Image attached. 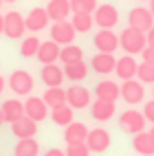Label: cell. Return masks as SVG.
I'll return each mask as SVG.
<instances>
[{"instance_id":"cell-1","label":"cell","mask_w":154,"mask_h":156,"mask_svg":"<svg viewBox=\"0 0 154 156\" xmlns=\"http://www.w3.org/2000/svg\"><path fill=\"white\" fill-rule=\"evenodd\" d=\"M148 46V40H145V33L143 31H137V29H123L121 35H119V48L126 51V55H141V51Z\"/></svg>"},{"instance_id":"cell-2","label":"cell","mask_w":154,"mask_h":156,"mask_svg":"<svg viewBox=\"0 0 154 156\" xmlns=\"http://www.w3.org/2000/svg\"><path fill=\"white\" fill-rule=\"evenodd\" d=\"M7 86L11 88L18 97H24V95H31V90H33L35 81H33V75H31L29 70L18 68V70H13L11 75H9V79H7Z\"/></svg>"},{"instance_id":"cell-3","label":"cell","mask_w":154,"mask_h":156,"mask_svg":"<svg viewBox=\"0 0 154 156\" xmlns=\"http://www.w3.org/2000/svg\"><path fill=\"white\" fill-rule=\"evenodd\" d=\"M145 117H143V112L139 110H126V112H121V117H119V128L126 132V134H139L145 130Z\"/></svg>"},{"instance_id":"cell-4","label":"cell","mask_w":154,"mask_h":156,"mask_svg":"<svg viewBox=\"0 0 154 156\" xmlns=\"http://www.w3.org/2000/svg\"><path fill=\"white\" fill-rule=\"evenodd\" d=\"M92 20L99 29H115L119 22V11L115 5H97L95 13H92Z\"/></svg>"},{"instance_id":"cell-5","label":"cell","mask_w":154,"mask_h":156,"mask_svg":"<svg viewBox=\"0 0 154 156\" xmlns=\"http://www.w3.org/2000/svg\"><path fill=\"white\" fill-rule=\"evenodd\" d=\"M128 27L148 33V31L154 27V16H152V11H150L148 7H134V9L128 13Z\"/></svg>"},{"instance_id":"cell-6","label":"cell","mask_w":154,"mask_h":156,"mask_svg":"<svg viewBox=\"0 0 154 156\" xmlns=\"http://www.w3.org/2000/svg\"><path fill=\"white\" fill-rule=\"evenodd\" d=\"M121 99L128 106H137V103H141L145 99V86L139 79H126L121 84Z\"/></svg>"},{"instance_id":"cell-7","label":"cell","mask_w":154,"mask_h":156,"mask_svg":"<svg viewBox=\"0 0 154 156\" xmlns=\"http://www.w3.org/2000/svg\"><path fill=\"white\" fill-rule=\"evenodd\" d=\"M66 103L73 110H84L90 106V90L81 84H73L70 88H66Z\"/></svg>"},{"instance_id":"cell-8","label":"cell","mask_w":154,"mask_h":156,"mask_svg":"<svg viewBox=\"0 0 154 156\" xmlns=\"http://www.w3.org/2000/svg\"><path fill=\"white\" fill-rule=\"evenodd\" d=\"M110 132L104 128H95V130H88V136H86V145L92 154H104L110 147Z\"/></svg>"},{"instance_id":"cell-9","label":"cell","mask_w":154,"mask_h":156,"mask_svg":"<svg viewBox=\"0 0 154 156\" xmlns=\"http://www.w3.org/2000/svg\"><path fill=\"white\" fill-rule=\"evenodd\" d=\"M48 33H51V40H53V42H57L59 46H66V44L75 42L77 31L73 29V24H70L68 20H62V22H53Z\"/></svg>"},{"instance_id":"cell-10","label":"cell","mask_w":154,"mask_h":156,"mask_svg":"<svg viewBox=\"0 0 154 156\" xmlns=\"http://www.w3.org/2000/svg\"><path fill=\"white\" fill-rule=\"evenodd\" d=\"M92 44H95V48L99 53H115L119 48V35L112 29H101L92 37Z\"/></svg>"},{"instance_id":"cell-11","label":"cell","mask_w":154,"mask_h":156,"mask_svg":"<svg viewBox=\"0 0 154 156\" xmlns=\"http://www.w3.org/2000/svg\"><path fill=\"white\" fill-rule=\"evenodd\" d=\"M27 31V24H24V18L20 16L18 11H9L5 16V31L2 33L9 37V40H20Z\"/></svg>"},{"instance_id":"cell-12","label":"cell","mask_w":154,"mask_h":156,"mask_svg":"<svg viewBox=\"0 0 154 156\" xmlns=\"http://www.w3.org/2000/svg\"><path fill=\"white\" fill-rule=\"evenodd\" d=\"M48 112H51V108L46 106V101L42 97H29L24 101V114H27L29 119H33L35 123L44 121L48 117Z\"/></svg>"},{"instance_id":"cell-13","label":"cell","mask_w":154,"mask_h":156,"mask_svg":"<svg viewBox=\"0 0 154 156\" xmlns=\"http://www.w3.org/2000/svg\"><path fill=\"white\" fill-rule=\"evenodd\" d=\"M51 22V18L46 13V9L42 7H35V9H31L29 16L24 18V24H27V31H31V33H38V31H44Z\"/></svg>"},{"instance_id":"cell-14","label":"cell","mask_w":154,"mask_h":156,"mask_svg":"<svg viewBox=\"0 0 154 156\" xmlns=\"http://www.w3.org/2000/svg\"><path fill=\"white\" fill-rule=\"evenodd\" d=\"M115 66H117V57L112 53H99L97 51L90 59V68L97 75H110V73H115Z\"/></svg>"},{"instance_id":"cell-15","label":"cell","mask_w":154,"mask_h":156,"mask_svg":"<svg viewBox=\"0 0 154 156\" xmlns=\"http://www.w3.org/2000/svg\"><path fill=\"white\" fill-rule=\"evenodd\" d=\"M115 112H117L115 101L97 99V101H92V103H90V114H92V119H95V121H99V123L110 121L112 117H115Z\"/></svg>"},{"instance_id":"cell-16","label":"cell","mask_w":154,"mask_h":156,"mask_svg":"<svg viewBox=\"0 0 154 156\" xmlns=\"http://www.w3.org/2000/svg\"><path fill=\"white\" fill-rule=\"evenodd\" d=\"M40 79H42V84H46V88L51 86H62L64 84V68L57 66V64H44L42 70H40Z\"/></svg>"},{"instance_id":"cell-17","label":"cell","mask_w":154,"mask_h":156,"mask_svg":"<svg viewBox=\"0 0 154 156\" xmlns=\"http://www.w3.org/2000/svg\"><path fill=\"white\" fill-rule=\"evenodd\" d=\"M137 68H139V62L134 59V55H123L117 59V66H115V73L121 81L126 79H134L137 77Z\"/></svg>"},{"instance_id":"cell-18","label":"cell","mask_w":154,"mask_h":156,"mask_svg":"<svg viewBox=\"0 0 154 156\" xmlns=\"http://www.w3.org/2000/svg\"><path fill=\"white\" fill-rule=\"evenodd\" d=\"M59 51H62V46L57 44V42H53V40H46V42H42L40 44V48H38V62L40 64H55V62L59 59Z\"/></svg>"},{"instance_id":"cell-19","label":"cell","mask_w":154,"mask_h":156,"mask_svg":"<svg viewBox=\"0 0 154 156\" xmlns=\"http://www.w3.org/2000/svg\"><path fill=\"white\" fill-rule=\"evenodd\" d=\"M11 132H13V136H18V139H31V136L38 134V123L24 114V117H20L18 121L11 123Z\"/></svg>"},{"instance_id":"cell-20","label":"cell","mask_w":154,"mask_h":156,"mask_svg":"<svg viewBox=\"0 0 154 156\" xmlns=\"http://www.w3.org/2000/svg\"><path fill=\"white\" fill-rule=\"evenodd\" d=\"M95 95L97 99H106V101H117L121 97V86L112 79H104L95 86Z\"/></svg>"},{"instance_id":"cell-21","label":"cell","mask_w":154,"mask_h":156,"mask_svg":"<svg viewBox=\"0 0 154 156\" xmlns=\"http://www.w3.org/2000/svg\"><path fill=\"white\" fill-rule=\"evenodd\" d=\"M86 136H88V128L84 126V123H79V121H73V123H68V126L64 128V141H66V145L86 143Z\"/></svg>"},{"instance_id":"cell-22","label":"cell","mask_w":154,"mask_h":156,"mask_svg":"<svg viewBox=\"0 0 154 156\" xmlns=\"http://www.w3.org/2000/svg\"><path fill=\"white\" fill-rule=\"evenodd\" d=\"M64 77L68 81H73V84H79V81H84L88 77V64L84 59L79 62H70V64H64Z\"/></svg>"},{"instance_id":"cell-23","label":"cell","mask_w":154,"mask_h":156,"mask_svg":"<svg viewBox=\"0 0 154 156\" xmlns=\"http://www.w3.org/2000/svg\"><path fill=\"white\" fill-rule=\"evenodd\" d=\"M0 110H2L5 123H13L20 117H24V101H20V99H7L2 106H0Z\"/></svg>"},{"instance_id":"cell-24","label":"cell","mask_w":154,"mask_h":156,"mask_svg":"<svg viewBox=\"0 0 154 156\" xmlns=\"http://www.w3.org/2000/svg\"><path fill=\"white\" fill-rule=\"evenodd\" d=\"M46 13L53 22H62L70 16V0H51L46 5Z\"/></svg>"},{"instance_id":"cell-25","label":"cell","mask_w":154,"mask_h":156,"mask_svg":"<svg viewBox=\"0 0 154 156\" xmlns=\"http://www.w3.org/2000/svg\"><path fill=\"white\" fill-rule=\"evenodd\" d=\"M48 117H51V121L55 123V126H59V128H66L68 123H73L75 121V110L68 106V103H64V106H59V108H53L48 112Z\"/></svg>"},{"instance_id":"cell-26","label":"cell","mask_w":154,"mask_h":156,"mask_svg":"<svg viewBox=\"0 0 154 156\" xmlns=\"http://www.w3.org/2000/svg\"><path fill=\"white\" fill-rule=\"evenodd\" d=\"M132 147H134V152L143 154V156H154V141L150 136V132H139L134 134V139H132Z\"/></svg>"},{"instance_id":"cell-27","label":"cell","mask_w":154,"mask_h":156,"mask_svg":"<svg viewBox=\"0 0 154 156\" xmlns=\"http://www.w3.org/2000/svg\"><path fill=\"white\" fill-rule=\"evenodd\" d=\"M42 99L46 101V106L53 110V108H59V106H64L66 103V90L62 88V86H51L44 90V95Z\"/></svg>"},{"instance_id":"cell-28","label":"cell","mask_w":154,"mask_h":156,"mask_svg":"<svg viewBox=\"0 0 154 156\" xmlns=\"http://www.w3.org/2000/svg\"><path fill=\"white\" fill-rule=\"evenodd\" d=\"M38 154H40V143L35 141V136L18 139L16 147H13V156H38Z\"/></svg>"},{"instance_id":"cell-29","label":"cell","mask_w":154,"mask_h":156,"mask_svg":"<svg viewBox=\"0 0 154 156\" xmlns=\"http://www.w3.org/2000/svg\"><path fill=\"white\" fill-rule=\"evenodd\" d=\"M84 59V48L77 44H66L59 51V62L62 64H70V62H79Z\"/></svg>"},{"instance_id":"cell-30","label":"cell","mask_w":154,"mask_h":156,"mask_svg":"<svg viewBox=\"0 0 154 156\" xmlns=\"http://www.w3.org/2000/svg\"><path fill=\"white\" fill-rule=\"evenodd\" d=\"M70 24H73V29L77 33H88L92 29V24H95V20H92V13H73Z\"/></svg>"},{"instance_id":"cell-31","label":"cell","mask_w":154,"mask_h":156,"mask_svg":"<svg viewBox=\"0 0 154 156\" xmlns=\"http://www.w3.org/2000/svg\"><path fill=\"white\" fill-rule=\"evenodd\" d=\"M40 44H42V42L38 40L35 33H33V35H29V37H24V40H22V44H20V55H22V57H35Z\"/></svg>"},{"instance_id":"cell-32","label":"cell","mask_w":154,"mask_h":156,"mask_svg":"<svg viewBox=\"0 0 154 156\" xmlns=\"http://www.w3.org/2000/svg\"><path fill=\"white\" fill-rule=\"evenodd\" d=\"M97 0H70V11L73 13H95Z\"/></svg>"},{"instance_id":"cell-33","label":"cell","mask_w":154,"mask_h":156,"mask_svg":"<svg viewBox=\"0 0 154 156\" xmlns=\"http://www.w3.org/2000/svg\"><path fill=\"white\" fill-rule=\"evenodd\" d=\"M137 79L141 84H154V64L141 62L139 68H137Z\"/></svg>"},{"instance_id":"cell-34","label":"cell","mask_w":154,"mask_h":156,"mask_svg":"<svg viewBox=\"0 0 154 156\" xmlns=\"http://www.w3.org/2000/svg\"><path fill=\"white\" fill-rule=\"evenodd\" d=\"M64 154H66V156H90L92 152L88 150L86 143H73V145H66Z\"/></svg>"},{"instance_id":"cell-35","label":"cell","mask_w":154,"mask_h":156,"mask_svg":"<svg viewBox=\"0 0 154 156\" xmlns=\"http://www.w3.org/2000/svg\"><path fill=\"white\" fill-rule=\"evenodd\" d=\"M143 117H145L148 123L154 126V99L152 101H145V106H143Z\"/></svg>"},{"instance_id":"cell-36","label":"cell","mask_w":154,"mask_h":156,"mask_svg":"<svg viewBox=\"0 0 154 156\" xmlns=\"http://www.w3.org/2000/svg\"><path fill=\"white\" fill-rule=\"evenodd\" d=\"M141 57H143V62H148V64H154V46H145L141 51Z\"/></svg>"},{"instance_id":"cell-37","label":"cell","mask_w":154,"mask_h":156,"mask_svg":"<svg viewBox=\"0 0 154 156\" xmlns=\"http://www.w3.org/2000/svg\"><path fill=\"white\" fill-rule=\"evenodd\" d=\"M44 156H66V154H64V150L51 147V150H46V152H44Z\"/></svg>"},{"instance_id":"cell-38","label":"cell","mask_w":154,"mask_h":156,"mask_svg":"<svg viewBox=\"0 0 154 156\" xmlns=\"http://www.w3.org/2000/svg\"><path fill=\"white\" fill-rule=\"evenodd\" d=\"M145 40H148V44H150V46H154V27L145 33Z\"/></svg>"},{"instance_id":"cell-39","label":"cell","mask_w":154,"mask_h":156,"mask_svg":"<svg viewBox=\"0 0 154 156\" xmlns=\"http://www.w3.org/2000/svg\"><path fill=\"white\" fill-rule=\"evenodd\" d=\"M5 88H7V79H5L2 75H0V95L5 92Z\"/></svg>"},{"instance_id":"cell-40","label":"cell","mask_w":154,"mask_h":156,"mask_svg":"<svg viewBox=\"0 0 154 156\" xmlns=\"http://www.w3.org/2000/svg\"><path fill=\"white\" fill-rule=\"evenodd\" d=\"M5 31V16H0V33Z\"/></svg>"},{"instance_id":"cell-41","label":"cell","mask_w":154,"mask_h":156,"mask_svg":"<svg viewBox=\"0 0 154 156\" xmlns=\"http://www.w3.org/2000/svg\"><path fill=\"white\" fill-rule=\"evenodd\" d=\"M148 9H150V11H152V16H154V0H150V7H148Z\"/></svg>"},{"instance_id":"cell-42","label":"cell","mask_w":154,"mask_h":156,"mask_svg":"<svg viewBox=\"0 0 154 156\" xmlns=\"http://www.w3.org/2000/svg\"><path fill=\"white\" fill-rule=\"evenodd\" d=\"M5 123V117H2V110H0V126Z\"/></svg>"},{"instance_id":"cell-43","label":"cell","mask_w":154,"mask_h":156,"mask_svg":"<svg viewBox=\"0 0 154 156\" xmlns=\"http://www.w3.org/2000/svg\"><path fill=\"white\" fill-rule=\"evenodd\" d=\"M150 136H152V141H154V126H152V130H150Z\"/></svg>"},{"instance_id":"cell-44","label":"cell","mask_w":154,"mask_h":156,"mask_svg":"<svg viewBox=\"0 0 154 156\" xmlns=\"http://www.w3.org/2000/svg\"><path fill=\"white\" fill-rule=\"evenodd\" d=\"M2 2H16V0H2Z\"/></svg>"},{"instance_id":"cell-45","label":"cell","mask_w":154,"mask_h":156,"mask_svg":"<svg viewBox=\"0 0 154 156\" xmlns=\"http://www.w3.org/2000/svg\"><path fill=\"white\" fill-rule=\"evenodd\" d=\"M152 97H154V86H152Z\"/></svg>"},{"instance_id":"cell-46","label":"cell","mask_w":154,"mask_h":156,"mask_svg":"<svg viewBox=\"0 0 154 156\" xmlns=\"http://www.w3.org/2000/svg\"><path fill=\"white\" fill-rule=\"evenodd\" d=\"M0 7H2V0H0Z\"/></svg>"}]
</instances>
